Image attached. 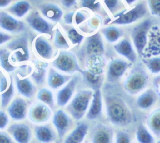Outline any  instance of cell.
Segmentation results:
<instances>
[{
	"instance_id": "d590c367",
	"label": "cell",
	"mask_w": 160,
	"mask_h": 143,
	"mask_svg": "<svg viewBox=\"0 0 160 143\" xmlns=\"http://www.w3.org/2000/svg\"><path fill=\"white\" fill-rule=\"evenodd\" d=\"M143 62L146 67L152 74L158 75L160 73V56L144 58Z\"/></svg>"
},
{
	"instance_id": "52a82bcc",
	"label": "cell",
	"mask_w": 160,
	"mask_h": 143,
	"mask_svg": "<svg viewBox=\"0 0 160 143\" xmlns=\"http://www.w3.org/2000/svg\"><path fill=\"white\" fill-rule=\"evenodd\" d=\"M151 26V19H147L138 24L131 30V36L133 45L139 55L143 53L148 44V33Z\"/></svg>"
},
{
	"instance_id": "7bdbcfd3",
	"label": "cell",
	"mask_w": 160,
	"mask_h": 143,
	"mask_svg": "<svg viewBox=\"0 0 160 143\" xmlns=\"http://www.w3.org/2000/svg\"><path fill=\"white\" fill-rule=\"evenodd\" d=\"M146 4L151 14L160 18V0H146Z\"/></svg>"
},
{
	"instance_id": "bcb514c9",
	"label": "cell",
	"mask_w": 160,
	"mask_h": 143,
	"mask_svg": "<svg viewBox=\"0 0 160 143\" xmlns=\"http://www.w3.org/2000/svg\"><path fill=\"white\" fill-rule=\"evenodd\" d=\"M152 88L158 96V98H160V73L154 78L152 81Z\"/></svg>"
},
{
	"instance_id": "11a10c76",
	"label": "cell",
	"mask_w": 160,
	"mask_h": 143,
	"mask_svg": "<svg viewBox=\"0 0 160 143\" xmlns=\"http://www.w3.org/2000/svg\"><path fill=\"white\" fill-rule=\"evenodd\" d=\"M2 75V72L0 70V78H1V76Z\"/></svg>"
},
{
	"instance_id": "6f0895ef",
	"label": "cell",
	"mask_w": 160,
	"mask_h": 143,
	"mask_svg": "<svg viewBox=\"0 0 160 143\" xmlns=\"http://www.w3.org/2000/svg\"><path fill=\"white\" fill-rule=\"evenodd\" d=\"M34 1H43V0H34Z\"/></svg>"
},
{
	"instance_id": "ffe728a7",
	"label": "cell",
	"mask_w": 160,
	"mask_h": 143,
	"mask_svg": "<svg viewBox=\"0 0 160 143\" xmlns=\"http://www.w3.org/2000/svg\"><path fill=\"white\" fill-rule=\"evenodd\" d=\"M34 133L40 143H54L58 141L56 131L49 124L34 126Z\"/></svg>"
},
{
	"instance_id": "484cf974",
	"label": "cell",
	"mask_w": 160,
	"mask_h": 143,
	"mask_svg": "<svg viewBox=\"0 0 160 143\" xmlns=\"http://www.w3.org/2000/svg\"><path fill=\"white\" fill-rule=\"evenodd\" d=\"M44 17L54 22H59L63 16V11L57 4L52 2L42 4L38 6Z\"/></svg>"
},
{
	"instance_id": "db71d44e",
	"label": "cell",
	"mask_w": 160,
	"mask_h": 143,
	"mask_svg": "<svg viewBox=\"0 0 160 143\" xmlns=\"http://www.w3.org/2000/svg\"><path fill=\"white\" fill-rule=\"evenodd\" d=\"M156 143H160V138H159V139L158 141L156 142Z\"/></svg>"
},
{
	"instance_id": "7dc6e473",
	"label": "cell",
	"mask_w": 160,
	"mask_h": 143,
	"mask_svg": "<svg viewBox=\"0 0 160 143\" xmlns=\"http://www.w3.org/2000/svg\"><path fill=\"white\" fill-rule=\"evenodd\" d=\"M0 143H16L9 134L0 131Z\"/></svg>"
},
{
	"instance_id": "4316f807",
	"label": "cell",
	"mask_w": 160,
	"mask_h": 143,
	"mask_svg": "<svg viewBox=\"0 0 160 143\" xmlns=\"http://www.w3.org/2000/svg\"><path fill=\"white\" fill-rule=\"evenodd\" d=\"M72 76L70 75L61 73L56 71L54 68L51 67L48 74V85L53 90L59 89L68 83Z\"/></svg>"
},
{
	"instance_id": "44dd1931",
	"label": "cell",
	"mask_w": 160,
	"mask_h": 143,
	"mask_svg": "<svg viewBox=\"0 0 160 143\" xmlns=\"http://www.w3.org/2000/svg\"><path fill=\"white\" fill-rule=\"evenodd\" d=\"M0 95L2 108L6 107L11 101L14 95V88L12 77L9 79L2 75L0 78Z\"/></svg>"
},
{
	"instance_id": "7a4b0ae2",
	"label": "cell",
	"mask_w": 160,
	"mask_h": 143,
	"mask_svg": "<svg viewBox=\"0 0 160 143\" xmlns=\"http://www.w3.org/2000/svg\"><path fill=\"white\" fill-rule=\"evenodd\" d=\"M93 91L91 89L79 90L65 106L66 111L74 120L79 121L85 117L92 99Z\"/></svg>"
},
{
	"instance_id": "3957f363",
	"label": "cell",
	"mask_w": 160,
	"mask_h": 143,
	"mask_svg": "<svg viewBox=\"0 0 160 143\" xmlns=\"http://www.w3.org/2000/svg\"><path fill=\"white\" fill-rule=\"evenodd\" d=\"M149 77L145 68L141 65H135L128 73L123 83L124 90L131 95H137L146 89Z\"/></svg>"
},
{
	"instance_id": "ab89813d",
	"label": "cell",
	"mask_w": 160,
	"mask_h": 143,
	"mask_svg": "<svg viewBox=\"0 0 160 143\" xmlns=\"http://www.w3.org/2000/svg\"><path fill=\"white\" fill-rule=\"evenodd\" d=\"M103 2L106 8L112 15L117 13L122 7L121 0H103Z\"/></svg>"
},
{
	"instance_id": "1f68e13d",
	"label": "cell",
	"mask_w": 160,
	"mask_h": 143,
	"mask_svg": "<svg viewBox=\"0 0 160 143\" xmlns=\"http://www.w3.org/2000/svg\"><path fill=\"white\" fill-rule=\"evenodd\" d=\"M31 9L30 3L26 0H20L11 5L8 11L14 16L21 18L26 16Z\"/></svg>"
},
{
	"instance_id": "603a6c76",
	"label": "cell",
	"mask_w": 160,
	"mask_h": 143,
	"mask_svg": "<svg viewBox=\"0 0 160 143\" xmlns=\"http://www.w3.org/2000/svg\"><path fill=\"white\" fill-rule=\"evenodd\" d=\"M158 96L152 88L146 89L139 94L136 99V106L143 111L151 109L157 102Z\"/></svg>"
},
{
	"instance_id": "f6af8a7d",
	"label": "cell",
	"mask_w": 160,
	"mask_h": 143,
	"mask_svg": "<svg viewBox=\"0 0 160 143\" xmlns=\"http://www.w3.org/2000/svg\"><path fill=\"white\" fill-rule=\"evenodd\" d=\"M9 124V118L7 114L0 110V129H3L7 127Z\"/></svg>"
},
{
	"instance_id": "ee69618b",
	"label": "cell",
	"mask_w": 160,
	"mask_h": 143,
	"mask_svg": "<svg viewBox=\"0 0 160 143\" xmlns=\"http://www.w3.org/2000/svg\"><path fill=\"white\" fill-rule=\"evenodd\" d=\"M89 12L88 11L85 9L79 10L74 12L73 22H74L77 25H79L83 23L86 19L89 18Z\"/></svg>"
},
{
	"instance_id": "277c9868",
	"label": "cell",
	"mask_w": 160,
	"mask_h": 143,
	"mask_svg": "<svg viewBox=\"0 0 160 143\" xmlns=\"http://www.w3.org/2000/svg\"><path fill=\"white\" fill-rule=\"evenodd\" d=\"M148 12L146 2L142 1L130 9H124L112 15V19L106 21L104 24L128 25L138 21L145 16Z\"/></svg>"
},
{
	"instance_id": "8992f818",
	"label": "cell",
	"mask_w": 160,
	"mask_h": 143,
	"mask_svg": "<svg viewBox=\"0 0 160 143\" xmlns=\"http://www.w3.org/2000/svg\"><path fill=\"white\" fill-rule=\"evenodd\" d=\"M104 51L103 40L99 32L88 36L81 49L82 54L88 63L101 58Z\"/></svg>"
},
{
	"instance_id": "7c38bea8",
	"label": "cell",
	"mask_w": 160,
	"mask_h": 143,
	"mask_svg": "<svg viewBox=\"0 0 160 143\" xmlns=\"http://www.w3.org/2000/svg\"><path fill=\"white\" fill-rule=\"evenodd\" d=\"M131 67V63L121 58L112 59L108 64L106 73L107 80L114 83L121 78L128 69Z\"/></svg>"
},
{
	"instance_id": "f1b7e54d",
	"label": "cell",
	"mask_w": 160,
	"mask_h": 143,
	"mask_svg": "<svg viewBox=\"0 0 160 143\" xmlns=\"http://www.w3.org/2000/svg\"><path fill=\"white\" fill-rule=\"evenodd\" d=\"M32 63L33 68L30 71L31 77L37 85H42L45 81L48 63L38 60L32 61Z\"/></svg>"
},
{
	"instance_id": "c3c4849f",
	"label": "cell",
	"mask_w": 160,
	"mask_h": 143,
	"mask_svg": "<svg viewBox=\"0 0 160 143\" xmlns=\"http://www.w3.org/2000/svg\"><path fill=\"white\" fill-rule=\"evenodd\" d=\"M74 11H71L69 12H68L65 14L64 16V21L65 24L68 25H72L73 22V17L74 14Z\"/></svg>"
},
{
	"instance_id": "30bf717a",
	"label": "cell",
	"mask_w": 160,
	"mask_h": 143,
	"mask_svg": "<svg viewBox=\"0 0 160 143\" xmlns=\"http://www.w3.org/2000/svg\"><path fill=\"white\" fill-rule=\"evenodd\" d=\"M89 143H114L113 129L106 124H96L88 132Z\"/></svg>"
},
{
	"instance_id": "816d5d0a",
	"label": "cell",
	"mask_w": 160,
	"mask_h": 143,
	"mask_svg": "<svg viewBox=\"0 0 160 143\" xmlns=\"http://www.w3.org/2000/svg\"><path fill=\"white\" fill-rule=\"evenodd\" d=\"M12 0H0V8H4L8 7Z\"/></svg>"
},
{
	"instance_id": "f5cc1de1",
	"label": "cell",
	"mask_w": 160,
	"mask_h": 143,
	"mask_svg": "<svg viewBox=\"0 0 160 143\" xmlns=\"http://www.w3.org/2000/svg\"><path fill=\"white\" fill-rule=\"evenodd\" d=\"M138 0H124V1L126 2V4L129 6L132 5L133 3L136 2Z\"/></svg>"
},
{
	"instance_id": "7402d4cb",
	"label": "cell",
	"mask_w": 160,
	"mask_h": 143,
	"mask_svg": "<svg viewBox=\"0 0 160 143\" xmlns=\"http://www.w3.org/2000/svg\"><path fill=\"white\" fill-rule=\"evenodd\" d=\"M89 126L86 122H81L65 136L62 143H83L88 136Z\"/></svg>"
},
{
	"instance_id": "9c48e42d",
	"label": "cell",
	"mask_w": 160,
	"mask_h": 143,
	"mask_svg": "<svg viewBox=\"0 0 160 143\" xmlns=\"http://www.w3.org/2000/svg\"><path fill=\"white\" fill-rule=\"evenodd\" d=\"M52 122L60 139H63L74 128V119L62 109L54 112Z\"/></svg>"
},
{
	"instance_id": "60d3db41",
	"label": "cell",
	"mask_w": 160,
	"mask_h": 143,
	"mask_svg": "<svg viewBox=\"0 0 160 143\" xmlns=\"http://www.w3.org/2000/svg\"><path fill=\"white\" fill-rule=\"evenodd\" d=\"M114 143H132L131 137L128 132L118 130L114 132Z\"/></svg>"
},
{
	"instance_id": "74e56055",
	"label": "cell",
	"mask_w": 160,
	"mask_h": 143,
	"mask_svg": "<svg viewBox=\"0 0 160 143\" xmlns=\"http://www.w3.org/2000/svg\"><path fill=\"white\" fill-rule=\"evenodd\" d=\"M54 45L57 48L61 50H67L70 47V45L67 40L58 28H57L55 30Z\"/></svg>"
},
{
	"instance_id": "5b68a950",
	"label": "cell",
	"mask_w": 160,
	"mask_h": 143,
	"mask_svg": "<svg viewBox=\"0 0 160 143\" xmlns=\"http://www.w3.org/2000/svg\"><path fill=\"white\" fill-rule=\"evenodd\" d=\"M52 65L54 68L67 74L81 73V68L76 56L71 52L61 50L56 57L52 60Z\"/></svg>"
},
{
	"instance_id": "836d02e7",
	"label": "cell",
	"mask_w": 160,
	"mask_h": 143,
	"mask_svg": "<svg viewBox=\"0 0 160 143\" xmlns=\"http://www.w3.org/2000/svg\"><path fill=\"white\" fill-rule=\"evenodd\" d=\"M37 99L41 103L48 106L51 109H53L55 106V100L52 92L46 88H41L37 93Z\"/></svg>"
},
{
	"instance_id": "f35d334b",
	"label": "cell",
	"mask_w": 160,
	"mask_h": 143,
	"mask_svg": "<svg viewBox=\"0 0 160 143\" xmlns=\"http://www.w3.org/2000/svg\"><path fill=\"white\" fill-rule=\"evenodd\" d=\"M80 7L96 12L101 9V3L99 0H80Z\"/></svg>"
},
{
	"instance_id": "cb8c5ba5",
	"label": "cell",
	"mask_w": 160,
	"mask_h": 143,
	"mask_svg": "<svg viewBox=\"0 0 160 143\" xmlns=\"http://www.w3.org/2000/svg\"><path fill=\"white\" fill-rule=\"evenodd\" d=\"M114 50L121 56L125 58L131 63H135L137 60V53L132 43L124 39L114 45Z\"/></svg>"
},
{
	"instance_id": "ac0fdd59",
	"label": "cell",
	"mask_w": 160,
	"mask_h": 143,
	"mask_svg": "<svg viewBox=\"0 0 160 143\" xmlns=\"http://www.w3.org/2000/svg\"><path fill=\"white\" fill-rule=\"evenodd\" d=\"M8 132L16 143H29L32 137L31 130L24 123H14L8 128Z\"/></svg>"
},
{
	"instance_id": "9f6ffc18",
	"label": "cell",
	"mask_w": 160,
	"mask_h": 143,
	"mask_svg": "<svg viewBox=\"0 0 160 143\" xmlns=\"http://www.w3.org/2000/svg\"><path fill=\"white\" fill-rule=\"evenodd\" d=\"M54 143H61V142H60L59 141H58H58H57L56 142H55Z\"/></svg>"
},
{
	"instance_id": "e575fe53",
	"label": "cell",
	"mask_w": 160,
	"mask_h": 143,
	"mask_svg": "<svg viewBox=\"0 0 160 143\" xmlns=\"http://www.w3.org/2000/svg\"><path fill=\"white\" fill-rule=\"evenodd\" d=\"M11 59V52L7 49H0V65L1 67L8 73L14 72L17 67L9 61Z\"/></svg>"
},
{
	"instance_id": "ba28073f",
	"label": "cell",
	"mask_w": 160,
	"mask_h": 143,
	"mask_svg": "<svg viewBox=\"0 0 160 143\" xmlns=\"http://www.w3.org/2000/svg\"><path fill=\"white\" fill-rule=\"evenodd\" d=\"M8 48L11 51V60L13 63H24L30 59V52L28 37L20 36L11 41L8 45Z\"/></svg>"
},
{
	"instance_id": "6da1fadb",
	"label": "cell",
	"mask_w": 160,
	"mask_h": 143,
	"mask_svg": "<svg viewBox=\"0 0 160 143\" xmlns=\"http://www.w3.org/2000/svg\"><path fill=\"white\" fill-rule=\"evenodd\" d=\"M103 99L106 116L110 123L119 127H126L131 124L132 113L123 99L116 95H108Z\"/></svg>"
},
{
	"instance_id": "d6a6232c",
	"label": "cell",
	"mask_w": 160,
	"mask_h": 143,
	"mask_svg": "<svg viewBox=\"0 0 160 143\" xmlns=\"http://www.w3.org/2000/svg\"><path fill=\"white\" fill-rule=\"evenodd\" d=\"M101 32L106 40L109 43L117 42L123 35V31L114 25H108L101 29Z\"/></svg>"
},
{
	"instance_id": "b9f144b4",
	"label": "cell",
	"mask_w": 160,
	"mask_h": 143,
	"mask_svg": "<svg viewBox=\"0 0 160 143\" xmlns=\"http://www.w3.org/2000/svg\"><path fill=\"white\" fill-rule=\"evenodd\" d=\"M102 22V19L99 16H95L90 18L86 22L88 31L89 32H95L101 25Z\"/></svg>"
},
{
	"instance_id": "91938a15",
	"label": "cell",
	"mask_w": 160,
	"mask_h": 143,
	"mask_svg": "<svg viewBox=\"0 0 160 143\" xmlns=\"http://www.w3.org/2000/svg\"><path fill=\"white\" fill-rule=\"evenodd\" d=\"M136 143H137V142H136Z\"/></svg>"
},
{
	"instance_id": "f546056e",
	"label": "cell",
	"mask_w": 160,
	"mask_h": 143,
	"mask_svg": "<svg viewBox=\"0 0 160 143\" xmlns=\"http://www.w3.org/2000/svg\"><path fill=\"white\" fill-rule=\"evenodd\" d=\"M146 126L156 138H160V107L152 110L148 116Z\"/></svg>"
},
{
	"instance_id": "4fadbf2b",
	"label": "cell",
	"mask_w": 160,
	"mask_h": 143,
	"mask_svg": "<svg viewBox=\"0 0 160 143\" xmlns=\"http://www.w3.org/2000/svg\"><path fill=\"white\" fill-rule=\"evenodd\" d=\"M26 22L34 31L48 35H51L54 25L43 18L36 11L31 12L26 17Z\"/></svg>"
},
{
	"instance_id": "9a60e30c",
	"label": "cell",
	"mask_w": 160,
	"mask_h": 143,
	"mask_svg": "<svg viewBox=\"0 0 160 143\" xmlns=\"http://www.w3.org/2000/svg\"><path fill=\"white\" fill-rule=\"evenodd\" d=\"M78 83V76H72L70 80L57 92L56 100L59 107H65L71 101L75 94Z\"/></svg>"
},
{
	"instance_id": "681fc988",
	"label": "cell",
	"mask_w": 160,
	"mask_h": 143,
	"mask_svg": "<svg viewBox=\"0 0 160 143\" xmlns=\"http://www.w3.org/2000/svg\"><path fill=\"white\" fill-rule=\"evenodd\" d=\"M11 39V36L5 32L0 31V45L9 42Z\"/></svg>"
},
{
	"instance_id": "8fae6325",
	"label": "cell",
	"mask_w": 160,
	"mask_h": 143,
	"mask_svg": "<svg viewBox=\"0 0 160 143\" xmlns=\"http://www.w3.org/2000/svg\"><path fill=\"white\" fill-rule=\"evenodd\" d=\"M80 73L89 89L92 91L101 90L104 80V71L101 67H89L87 69L82 70Z\"/></svg>"
},
{
	"instance_id": "83f0119b",
	"label": "cell",
	"mask_w": 160,
	"mask_h": 143,
	"mask_svg": "<svg viewBox=\"0 0 160 143\" xmlns=\"http://www.w3.org/2000/svg\"><path fill=\"white\" fill-rule=\"evenodd\" d=\"M36 53L42 58L50 60L54 57V50L50 43L42 35L36 37L34 42Z\"/></svg>"
},
{
	"instance_id": "f907efd6",
	"label": "cell",
	"mask_w": 160,
	"mask_h": 143,
	"mask_svg": "<svg viewBox=\"0 0 160 143\" xmlns=\"http://www.w3.org/2000/svg\"><path fill=\"white\" fill-rule=\"evenodd\" d=\"M61 4L66 8L74 7L77 4V0H60Z\"/></svg>"
},
{
	"instance_id": "d6986e66",
	"label": "cell",
	"mask_w": 160,
	"mask_h": 143,
	"mask_svg": "<svg viewBox=\"0 0 160 143\" xmlns=\"http://www.w3.org/2000/svg\"><path fill=\"white\" fill-rule=\"evenodd\" d=\"M28 105L27 101L21 98L14 99L7 109L9 116L14 121L24 119L28 113Z\"/></svg>"
},
{
	"instance_id": "2e32d148",
	"label": "cell",
	"mask_w": 160,
	"mask_h": 143,
	"mask_svg": "<svg viewBox=\"0 0 160 143\" xmlns=\"http://www.w3.org/2000/svg\"><path fill=\"white\" fill-rule=\"evenodd\" d=\"M0 27L12 34H18L26 29L24 23L5 11L0 12Z\"/></svg>"
},
{
	"instance_id": "e0dca14e",
	"label": "cell",
	"mask_w": 160,
	"mask_h": 143,
	"mask_svg": "<svg viewBox=\"0 0 160 143\" xmlns=\"http://www.w3.org/2000/svg\"><path fill=\"white\" fill-rule=\"evenodd\" d=\"M103 108L104 99L101 90L94 91L85 118L89 121L98 119L102 114Z\"/></svg>"
},
{
	"instance_id": "d4e9b609",
	"label": "cell",
	"mask_w": 160,
	"mask_h": 143,
	"mask_svg": "<svg viewBox=\"0 0 160 143\" xmlns=\"http://www.w3.org/2000/svg\"><path fill=\"white\" fill-rule=\"evenodd\" d=\"M16 86L18 93L26 98H32L36 91L34 85L29 78H21L18 75L15 76Z\"/></svg>"
},
{
	"instance_id": "5bb4252c",
	"label": "cell",
	"mask_w": 160,
	"mask_h": 143,
	"mask_svg": "<svg viewBox=\"0 0 160 143\" xmlns=\"http://www.w3.org/2000/svg\"><path fill=\"white\" fill-rule=\"evenodd\" d=\"M52 109L41 102H34L30 106L28 114L29 120L36 124L48 121L52 116Z\"/></svg>"
},
{
	"instance_id": "8d00e7d4",
	"label": "cell",
	"mask_w": 160,
	"mask_h": 143,
	"mask_svg": "<svg viewBox=\"0 0 160 143\" xmlns=\"http://www.w3.org/2000/svg\"><path fill=\"white\" fill-rule=\"evenodd\" d=\"M66 28V35L71 44L74 45H80L84 40V36L79 32L73 26H68Z\"/></svg>"
},
{
	"instance_id": "4dcf8cb0",
	"label": "cell",
	"mask_w": 160,
	"mask_h": 143,
	"mask_svg": "<svg viewBox=\"0 0 160 143\" xmlns=\"http://www.w3.org/2000/svg\"><path fill=\"white\" fill-rule=\"evenodd\" d=\"M135 136L137 143H156V142L154 135L143 124L138 125Z\"/></svg>"
},
{
	"instance_id": "680465c9",
	"label": "cell",
	"mask_w": 160,
	"mask_h": 143,
	"mask_svg": "<svg viewBox=\"0 0 160 143\" xmlns=\"http://www.w3.org/2000/svg\"><path fill=\"white\" fill-rule=\"evenodd\" d=\"M83 143H89V142H84Z\"/></svg>"
}]
</instances>
